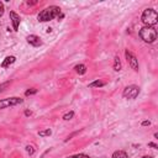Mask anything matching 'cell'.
Listing matches in <instances>:
<instances>
[{
	"label": "cell",
	"mask_w": 158,
	"mask_h": 158,
	"mask_svg": "<svg viewBox=\"0 0 158 158\" xmlns=\"http://www.w3.org/2000/svg\"><path fill=\"white\" fill-rule=\"evenodd\" d=\"M61 15V9L58 6H49V7H46L45 10L38 14V21L41 22H46V21H49V20H53L55 17L59 16Z\"/></svg>",
	"instance_id": "6da1fadb"
},
{
	"label": "cell",
	"mask_w": 158,
	"mask_h": 158,
	"mask_svg": "<svg viewBox=\"0 0 158 158\" xmlns=\"http://www.w3.org/2000/svg\"><path fill=\"white\" fill-rule=\"evenodd\" d=\"M140 37L147 43H152L157 38V31L153 26H145L140 30Z\"/></svg>",
	"instance_id": "7a4b0ae2"
},
{
	"label": "cell",
	"mask_w": 158,
	"mask_h": 158,
	"mask_svg": "<svg viewBox=\"0 0 158 158\" xmlns=\"http://www.w3.org/2000/svg\"><path fill=\"white\" fill-rule=\"evenodd\" d=\"M142 22L146 25V26H153L157 24L158 21V14L156 10L153 9H146L143 14H142Z\"/></svg>",
	"instance_id": "3957f363"
},
{
	"label": "cell",
	"mask_w": 158,
	"mask_h": 158,
	"mask_svg": "<svg viewBox=\"0 0 158 158\" xmlns=\"http://www.w3.org/2000/svg\"><path fill=\"white\" fill-rule=\"evenodd\" d=\"M139 94H140V88L137 85H129V87H126L124 93H122V95L124 98L126 99H136L139 97Z\"/></svg>",
	"instance_id": "277c9868"
},
{
	"label": "cell",
	"mask_w": 158,
	"mask_h": 158,
	"mask_svg": "<svg viewBox=\"0 0 158 158\" xmlns=\"http://www.w3.org/2000/svg\"><path fill=\"white\" fill-rule=\"evenodd\" d=\"M22 103V99L20 98H7V99H3L0 100V109H6L9 106H15L17 104H21Z\"/></svg>",
	"instance_id": "5b68a950"
},
{
	"label": "cell",
	"mask_w": 158,
	"mask_h": 158,
	"mask_svg": "<svg viewBox=\"0 0 158 158\" xmlns=\"http://www.w3.org/2000/svg\"><path fill=\"white\" fill-rule=\"evenodd\" d=\"M125 56H126V59H127V62L130 63V66L133 70H139V61L137 58H136L131 52H129L127 49L125 51Z\"/></svg>",
	"instance_id": "8992f818"
},
{
	"label": "cell",
	"mask_w": 158,
	"mask_h": 158,
	"mask_svg": "<svg viewBox=\"0 0 158 158\" xmlns=\"http://www.w3.org/2000/svg\"><path fill=\"white\" fill-rule=\"evenodd\" d=\"M27 42L31 45V46H34V47H38V46H41L42 45V41H41V38L38 37V36H36V35H30V36H27Z\"/></svg>",
	"instance_id": "52a82bcc"
},
{
	"label": "cell",
	"mask_w": 158,
	"mask_h": 158,
	"mask_svg": "<svg viewBox=\"0 0 158 158\" xmlns=\"http://www.w3.org/2000/svg\"><path fill=\"white\" fill-rule=\"evenodd\" d=\"M10 19H11V22H13L14 30H15V31H17L19 25H20V16H19L15 11H10Z\"/></svg>",
	"instance_id": "ba28073f"
},
{
	"label": "cell",
	"mask_w": 158,
	"mask_h": 158,
	"mask_svg": "<svg viewBox=\"0 0 158 158\" xmlns=\"http://www.w3.org/2000/svg\"><path fill=\"white\" fill-rule=\"evenodd\" d=\"M15 61H16V58H15L14 56H9V57H6V58L4 59V62L1 63V67H3V68H6V67H9L10 64H13Z\"/></svg>",
	"instance_id": "9c48e42d"
},
{
	"label": "cell",
	"mask_w": 158,
	"mask_h": 158,
	"mask_svg": "<svg viewBox=\"0 0 158 158\" xmlns=\"http://www.w3.org/2000/svg\"><path fill=\"white\" fill-rule=\"evenodd\" d=\"M74 69H76V72L78 73V74H85V72H87V67L84 66V64H78V66H76L74 67Z\"/></svg>",
	"instance_id": "30bf717a"
},
{
	"label": "cell",
	"mask_w": 158,
	"mask_h": 158,
	"mask_svg": "<svg viewBox=\"0 0 158 158\" xmlns=\"http://www.w3.org/2000/svg\"><path fill=\"white\" fill-rule=\"evenodd\" d=\"M105 84H106V83L103 82V80H95V82L90 83V84H89V87H90V88H95V87H97V88H100V87H104Z\"/></svg>",
	"instance_id": "8fae6325"
},
{
	"label": "cell",
	"mask_w": 158,
	"mask_h": 158,
	"mask_svg": "<svg viewBox=\"0 0 158 158\" xmlns=\"http://www.w3.org/2000/svg\"><path fill=\"white\" fill-rule=\"evenodd\" d=\"M111 158H127V154L124 151H116V152H114Z\"/></svg>",
	"instance_id": "7c38bea8"
},
{
	"label": "cell",
	"mask_w": 158,
	"mask_h": 158,
	"mask_svg": "<svg viewBox=\"0 0 158 158\" xmlns=\"http://www.w3.org/2000/svg\"><path fill=\"white\" fill-rule=\"evenodd\" d=\"M114 69L119 72L121 70V62H120V58L119 57H115V62H114Z\"/></svg>",
	"instance_id": "4fadbf2b"
},
{
	"label": "cell",
	"mask_w": 158,
	"mask_h": 158,
	"mask_svg": "<svg viewBox=\"0 0 158 158\" xmlns=\"http://www.w3.org/2000/svg\"><path fill=\"white\" fill-rule=\"evenodd\" d=\"M52 135V131L48 129V130H45V131H40L38 132V136H41V137H45V136H51Z\"/></svg>",
	"instance_id": "5bb4252c"
},
{
	"label": "cell",
	"mask_w": 158,
	"mask_h": 158,
	"mask_svg": "<svg viewBox=\"0 0 158 158\" xmlns=\"http://www.w3.org/2000/svg\"><path fill=\"white\" fill-rule=\"evenodd\" d=\"M73 116H74V112H73V111H70V112H68V114H66L64 115V116H63V120H70Z\"/></svg>",
	"instance_id": "9a60e30c"
},
{
	"label": "cell",
	"mask_w": 158,
	"mask_h": 158,
	"mask_svg": "<svg viewBox=\"0 0 158 158\" xmlns=\"http://www.w3.org/2000/svg\"><path fill=\"white\" fill-rule=\"evenodd\" d=\"M10 85V82H6V83H3V84H0V93L1 91H4L7 87Z\"/></svg>",
	"instance_id": "2e32d148"
},
{
	"label": "cell",
	"mask_w": 158,
	"mask_h": 158,
	"mask_svg": "<svg viewBox=\"0 0 158 158\" xmlns=\"http://www.w3.org/2000/svg\"><path fill=\"white\" fill-rule=\"evenodd\" d=\"M36 93H37V89H28V90H26L25 95L28 97V95H32V94H36Z\"/></svg>",
	"instance_id": "e0dca14e"
},
{
	"label": "cell",
	"mask_w": 158,
	"mask_h": 158,
	"mask_svg": "<svg viewBox=\"0 0 158 158\" xmlns=\"http://www.w3.org/2000/svg\"><path fill=\"white\" fill-rule=\"evenodd\" d=\"M68 158H90V157L87 154H76V156H70Z\"/></svg>",
	"instance_id": "ac0fdd59"
},
{
	"label": "cell",
	"mask_w": 158,
	"mask_h": 158,
	"mask_svg": "<svg viewBox=\"0 0 158 158\" xmlns=\"http://www.w3.org/2000/svg\"><path fill=\"white\" fill-rule=\"evenodd\" d=\"M26 151H27L28 154H34V152H35V150H34L32 146H26Z\"/></svg>",
	"instance_id": "d6986e66"
},
{
	"label": "cell",
	"mask_w": 158,
	"mask_h": 158,
	"mask_svg": "<svg viewBox=\"0 0 158 158\" xmlns=\"http://www.w3.org/2000/svg\"><path fill=\"white\" fill-rule=\"evenodd\" d=\"M4 10H5V9H4V4H3L1 1H0V17H1V16L4 15Z\"/></svg>",
	"instance_id": "ffe728a7"
},
{
	"label": "cell",
	"mask_w": 158,
	"mask_h": 158,
	"mask_svg": "<svg viewBox=\"0 0 158 158\" xmlns=\"http://www.w3.org/2000/svg\"><path fill=\"white\" fill-rule=\"evenodd\" d=\"M148 146H150V147H153V148H158V146H157L156 143H153V142H150Z\"/></svg>",
	"instance_id": "44dd1931"
},
{
	"label": "cell",
	"mask_w": 158,
	"mask_h": 158,
	"mask_svg": "<svg viewBox=\"0 0 158 158\" xmlns=\"http://www.w3.org/2000/svg\"><path fill=\"white\" fill-rule=\"evenodd\" d=\"M150 125H151L150 121H143V122H142V126H150Z\"/></svg>",
	"instance_id": "7402d4cb"
},
{
	"label": "cell",
	"mask_w": 158,
	"mask_h": 158,
	"mask_svg": "<svg viewBox=\"0 0 158 158\" xmlns=\"http://www.w3.org/2000/svg\"><path fill=\"white\" fill-rule=\"evenodd\" d=\"M25 115H26V116H30V115H31V111H30V110H26V111H25Z\"/></svg>",
	"instance_id": "603a6c76"
},
{
	"label": "cell",
	"mask_w": 158,
	"mask_h": 158,
	"mask_svg": "<svg viewBox=\"0 0 158 158\" xmlns=\"http://www.w3.org/2000/svg\"><path fill=\"white\" fill-rule=\"evenodd\" d=\"M143 158H153V157H151V156H145Z\"/></svg>",
	"instance_id": "cb8c5ba5"
}]
</instances>
